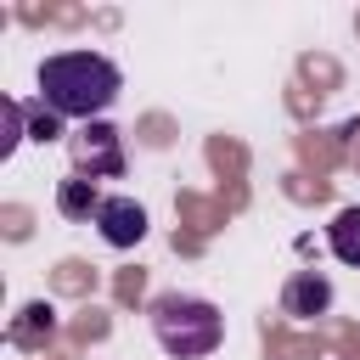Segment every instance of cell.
<instances>
[{
	"label": "cell",
	"instance_id": "cell-10",
	"mask_svg": "<svg viewBox=\"0 0 360 360\" xmlns=\"http://www.w3.org/2000/svg\"><path fill=\"white\" fill-rule=\"evenodd\" d=\"M22 112H28V141L51 146V141H62V135H68V129H62V118H56L45 101H39V107H22Z\"/></svg>",
	"mask_w": 360,
	"mask_h": 360
},
{
	"label": "cell",
	"instance_id": "cell-3",
	"mask_svg": "<svg viewBox=\"0 0 360 360\" xmlns=\"http://www.w3.org/2000/svg\"><path fill=\"white\" fill-rule=\"evenodd\" d=\"M73 174H84V180H96V174H124V152H118V129L112 124H84L73 141Z\"/></svg>",
	"mask_w": 360,
	"mask_h": 360
},
{
	"label": "cell",
	"instance_id": "cell-8",
	"mask_svg": "<svg viewBox=\"0 0 360 360\" xmlns=\"http://www.w3.org/2000/svg\"><path fill=\"white\" fill-rule=\"evenodd\" d=\"M51 326H56V309H51V304H22V321L11 326V343L34 349V343L51 338Z\"/></svg>",
	"mask_w": 360,
	"mask_h": 360
},
{
	"label": "cell",
	"instance_id": "cell-5",
	"mask_svg": "<svg viewBox=\"0 0 360 360\" xmlns=\"http://www.w3.org/2000/svg\"><path fill=\"white\" fill-rule=\"evenodd\" d=\"M326 304H332V281L321 270H298L287 281V292H281V309L287 315H326Z\"/></svg>",
	"mask_w": 360,
	"mask_h": 360
},
{
	"label": "cell",
	"instance_id": "cell-4",
	"mask_svg": "<svg viewBox=\"0 0 360 360\" xmlns=\"http://www.w3.org/2000/svg\"><path fill=\"white\" fill-rule=\"evenodd\" d=\"M96 231H101L107 248H135L146 236V208L135 197H107L101 214H96Z\"/></svg>",
	"mask_w": 360,
	"mask_h": 360
},
{
	"label": "cell",
	"instance_id": "cell-6",
	"mask_svg": "<svg viewBox=\"0 0 360 360\" xmlns=\"http://www.w3.org/2000/svg\"><path fill=\"white\" fill-rule=\"evenodd\" d=\"M101 191H96V180H84V174H68L62 186H56V208H62V219H96L101 214Z\"/></svg>",
	"mask_w": 360,
	"mask_h": 360
},
{
	"label": "cell",
	"instance_id": "cell-7",
	"mask_svg": "<svg viewBox=\"0 0 360 360\" xmlns=\"http://www.w3.org/2000/svg\"><path fill=\"white\" fill-rule=\"evenodd\" d=\"M326 242H332V253H338L343 264L360 270V208H338L332 225H326Z\"/></svg>",
	"mask_w": 360,
	"mask_h": 360
},
{
	"label": "cell",
	"instance_id": "cell-9",
	"mask_svg": "<svg viewBox=\"0 0 360 360\" xmlns=\"http://www.w3.org/2000/svg\"><path fill=\"white\" fill-rule=\"evenodd\" d=\"M17 141H28V112H22V101H0V158H11L17 152Z\"/></svg>",
	"mask_w": 360,
	"mask_h": 360
},
{
	"label": "cell",
	"instance_id": "cell-1",
	"mask_svg": "<svg viewBox=\"0 0 360 360\" xmlns=\"http://www.w3.org/2000/svg\"><path fill=\"white\" fill-rule=\"evenodd\" d=\"M124 90V73L101 51H56L39 62V101L56 118H84L96 124Z\"/></svg>",
	"mask_w": 360,
	"mask_h": 360
},
{
	"label": "cell",
	"instance_id": "cell-2",
	"mask_svg": "<svg viewBox=\"0 0 360 360\" xmlns=\"http://www.w3.org/2000/svg\"><path fill=\"white\" fill-rule=\"evenodd\" d=\"M152 338L163 343V354L174 360H208L219 343H225V315L208 304V298H191V292H163L152 298Z\"/></svg>",
	"mask_w": 360,
	"mask_h": 360
}]
</instances>
